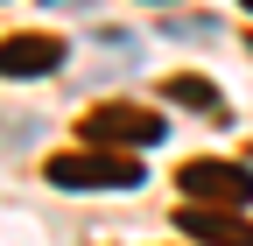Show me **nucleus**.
I'll use <instances>...</instances> for the list:
<instances>
[{
	"instance_id": "nucleus-1",
	"label": "nucleus",
	"mask_w": 253,
	"mask_h": 246,
	"mask_svg": "<svg viewBox=\"0 0 253 246\" xmlns=\"http://www.w3.org/2000/svg\"><path fill=\"white\" fill-rule=\"evenodd\" d=\"M42 176L56 190H134L148 169L134 155H113V148H63V155L42 162Z\"/></svg>"
},
{
	"instance_id": "nucleus-2",
	"label": "nucleus",
	"mask_w": 253,
	"mask_h": 246,
	"mask_svg": "<svg viewBox=\"0 0 253 246\" xmlns=\"http://www.w3.org/2000/svg\"><path fill=\"white\" fill-rule=\"evenodd\" d=\"M78 134H84V148H155L162 141V113L155 106H134V99H106V106H91L84 120H78Z\"/></svg>"
},
{
	"instance_id": "nucleus-3",
	"label": "nucleus",
	"mask_w": 253,
	"mask_h": 246,
	"mask_svg": "<svg viewBox=\"0 0 253 246\" xmlns=\"http://www.w3.org/2000/svg\"><path fill=\"white\" fill-rule=\"evenodd\" d=\"M183 197H197L211 211H239V204H253V169H239V162H190L183 169Z\"/></svg>"
},
{
	"instance_id": "nucleus-4",
	"label": "nucleus",
	"mask_w": 253,
	"mask_h": 246,
	"mask_svg": "<svg viewBox=\"0 0 253 246\" xmlns=\"http://www.w3.org/2000/svg\"><path fill=\"white\" fill-rule=\"evenodd\" d=\"M49 71H63L56 36H7L0 42V78H49Z\"/></svg>"
},
{
	"instance_id": "nucleus-5",
	"label": "nucleus",
	"mask_w": 253,
	"mask_h": 246,
	"mask_svg": "<svg viewBox=\"0 0 253 246\" xmlns=\"http://www.w3.org/2000/svg\"><path fill=\"white\" fill-rule=\"evenodd\" d=\"M176 225H183V239H197V246H253V225L232 218V211H211V204L176 211Z\"/></svg>"
},
{
	"instance_id": "nucleus-6",
	"label": "nucleus",
	"mask_w": 253,
	"mask_h": 246,
	"mask_svg": "<svg viewBox=\"0 0 253 246\" xmlns=\"http://www.w3.org/2000/svg\"><path fill=\"white\" fill-rule=\"evenodd\" d=\"M162 99H183V106H197V113H211V120H225V99H218V84H204V78H169Z\"/></svg>"
},
{
	"instance_id": "nucleus-7",
	"label": "nucleus",
	"mask_w": 253,
	"mask_h": 246,
	"mask_svg": "<svg viewBox=\"0 0 253 246\" xmlns=\"http://www.w3.org/2000/svg\"><path fill=\"white\" fill-rule=\"evenodd\" d=\"M239 7H246V14H253V0H239Z\"/></svg>"
}]
</instances>
